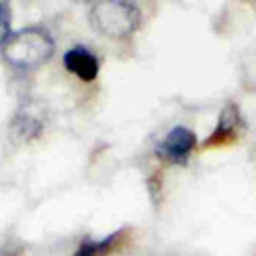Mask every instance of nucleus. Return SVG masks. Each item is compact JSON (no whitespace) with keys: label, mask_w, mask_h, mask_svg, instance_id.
Masks as SVG:
<instances>
[{"label":"nucleus","mask_w":256,"mask_h":256,"mask_svg":"<svg viewBox=\"0 0 256 256\" xmlns=\"http://www.w3.org/2000/svg\"><path fill=\"white\" fill-rule=\"evenodd\" d=\"M139 22L141 11L124 0H102L90 9L92 28L109 38H128L139 28Z\"/></svg>","instance_id":"obj_2"},{"label":"nucleus","mask_w":256,"mask_h":256,"mask_svg":"<svg viewBox=\"0 0 256 256\" xmlns=\"http://www.w3.org/2000/svg\"><path fill=\"white\" fill-rule=\"evenodd\" d=\"M73 256H98V242L84 239V244L77 248V252Z\"/></svg>","instance_id":"obj_8"},{"label":"nucleus","mask_w":256,"mask_h":256,"mask_svg":"<svg viewBox=\"0 0 256 256\" xmlns=\"http://www.w3.org/2000/svg\"><path fill=\"white\" fill-rule=\"evenodd\" d=\"M194 146H196V134L186 126H175L156 148V154L173 164H186Z\"/></svg>","instance_id":"obj_3"},{"label":"nucleus","mask_w":256,"mask_h":256,"mask_svg":"<svg viewBox=\"0 0 256 256\" xmlns=\"http://www.w3.org/2000/svg\"><path fill=\"white\" fill-rule=\"evenodd\" d=\"M62 62H64V68L70 75H77L82 82H94L98 77V58H96L94 52H90L84 45H75L66 50Z\"/></svg>","instance_id":"obj_5"},{"label":"nucleus","mask_w":256,"mask_h":256,"mask_svg":"<svg viewBox=\"0 0 256 256\" xmlns=\"http://www.w3.org/2000/svg\"><path fill=\"white\" fill-rule=\"evenodd\" d=\"M45 128V114L38 102H24L11 122V134L15 141H32Z\"/></svg>","instance_id":"obj_4"},{"label":"nucleus","mask_w":256,"mask_h":256,"mask_svg":"<svg viewBox=\"0 0 256 256\" xmlns=\"http://www.w3.org/2000/svg\"><path fill=\"white\" fill-rule=\"evenodd\" d=\"M239 126H242V116H239L237 105H235V102H226L224 109L220 111V118H218V124H216V130L210 134V139L205 141V148H212V146H220V143L233 141Z\"/></svg>","instance_id":"obj_6"},{"label":"nucleus","mask_w":256,"mask_h":256,"mask_svg":"<svg viewBox=\"0 0 256 256\" xmlns=\"http://www.w3.org/2000/svg\"><path fill=\"white\" fill-rule=\"evenodd\" d=\"M0 256H20V248H15L13 244H6L0 248Z\"/></svg>","instance_id":"obj_9"},{"label":"nucleus","mask_w":256,"mask_h":256,"mask_svg":"<svg viewBox=\"0 0 256 256\" xmlns=\"http://www.w3.org/2000/svg\"><path fill=\"white\" fill-rule=\"evenodd\" d=\"M11 36V6L0 0V45H4Z\"/></svg>","instance_id":"obj_7"},{"label":"nucleus","mask_w":256,"mask_h":256,"mask_svg":"<svg viewBox=\"0 0 256 256\" xmlns=\"http://www.w3.org/2000/svg\"><path fill=\"white\" fill-rule=\"evenodd\" d=\"M56 43L50 30L43 26H28L18 30L2 45V56L11 66L20 70H32L54 56Z\"/></svg>","instance_id":"obj_1"}]
</instances>
